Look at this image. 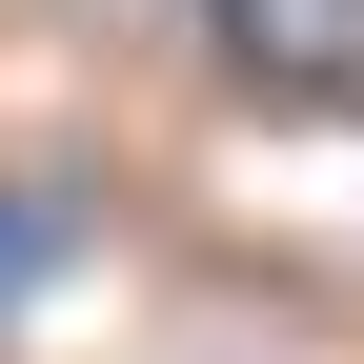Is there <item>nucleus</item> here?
I'll use <instances>...</instances> for the list:
<instances>
[{"label":"nucleus","mask_w":364,"mask_h":364,"mask_svg":"<svg viewBox=\"0 0 364 364\" xmlns=\"http://www.w3.org/2000/svg\"><path fill=\"white\" fill-rule=\"evenodd\" d=\"M223 41L284 81H364V0H223Z\"/></svg>","instance_id":"f257e3e1"}]
</instances>
